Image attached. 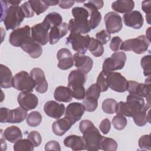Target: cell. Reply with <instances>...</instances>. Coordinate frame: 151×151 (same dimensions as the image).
<instances>
[{"mask_svg": "<svg viewBox=\"0 0 151 151\" xmlns=\"http://www.w3.org/2000/svg\"><path fill=\"white\" fill-rule=\"evenodd\" d=\"M79 129L83 134L87 150L96 151L100 149V144L104 138L93 122L83 120L79 124Z\"/></svg>", "mask_w": 151, "mask_h": 151, "instance_id": "obj_1", "label": "cell"}, {"mask_svg": "<svg viewBox=\"0 0 151 151\" xmlns=\"http://www.w3.org/2000/svg\"><path fill=\"white\" fill-rule=\"evenodd\" d=\"M86 74L79 70H72L68 77V87L71 90L73 97L77 100H83L86 97L84 84L86 82Z\"/></svg>", "mask_w": 151, "mask_h": 151, "instance_id": "obj_2", "label": "cell"}, {"mask_svg": "<svg viewBox=\"0 0 151 151\" xmlns=\"http://www.w3.org/2000/svg\"><path fill=\"white\" fill-rule=\"evenodd\" d=\"M150 41L144 35L125 40L120 46V50L126 51H132L136 54H143L147 50Z\"/></svg>", "mask_w": 151, "mask_h": 151, "instance_id": "obj_3", "label": "cell"}, {"mask_svg": "<svg viewBox=\"0 0 151 151\" xmlns=\"http://www.w3.org/2000/svg\"><path fill=\"white\" fill-rule=\"evenodd\" d=\"M24 15L18 5H10L4 19L6 30L15 29L24 19Z\"/></svg>", "mask_w": 151, "mask_h": 151, "instance_id": "obj_4", "label": "cell"}, {"mask_svg": "<svg viewBox=\"0 0 151 151\" xmlns=\"http://www.w3.org/2000/svg\"><path fill=\"white\" fill-rule=\"evenodd\" d=\"M90 40L91 37L88 35H82L78 32H70L65 44H71L73 50L77 52L84 54L87 52Z\"/></svg>", "mask_w": 151, "mask_h": 151, "instance_id": "obj_5", "label": "cell"}, {"mask_svg": "<svg viewBox=\"0 0 151 151\" xmlns=\"http://www.w3.org/2000/svg\"><path fill=\"white\" fill-rule=\"evenodd\" d=\"M126 58V54L124 52H114L110 57L106 58L104 61L102 71L106 74L116 70H122L125 65Z\"/></svg>", "mask_w": 151, "mask_h": 151, "instance_id": "obj_6", "label": "cell"}, {"mask_svg": "<svg viewBox=\"0 0 151 151\" xmlns=\"http://www.w3.org/2000/svg\"><path fill=\"white\" fill-rule=\"evenodd\" d=\"M35 86V81L25 71L17 73L13 77L12 87L18 91L32 92Z\"/></svg>", "mask_w": 151, "mask_h": 151, "instance_id": "obj_7", "label": "cell"}, {"mask_svg": "<svg viewBox=\"0 0 151 151\" xmlns=\"http://www.w3.org/2000/svg\"><path fill=\"white\" fill-rule=\"evenodd\" d=\"M127 91L131 94H137L142 97H145L147 103L150 104V77H149L145 80V83H139L134 81H127Z\"/></svg>", "mask_w": 151, "mask_h": 151, "instance_id": "obj_8", "label": "cell"}, {"mask_svg": "<svg viewBox=\"0 0 151 151\" xmlns=\"http://www.w3.org/2000/svg\"><path fill=\"white\" fill-rule=\"evenodd\" d=\"M105 75L107 84L111 90L119 93L127 91L128 81L121 73L113 71Z\"/></svg>", "mask_w": 151, "mask_h": 151, "instance_id": "obj_9", "label": "cell"}, {"mask_svg": "<svg viewBox=\"0 0 151 151\" xmlns=\"http://www.w3.org/2000/svg\"><path fill=\"white\" fill-rule=\"evenodd\" d=\"M31 28L28 25L13 30L9 38V43L16 47H21L31 38Z\"/></svg>", "mask_w": 151, "mask_h": 151, "instance_id": "obj_10", "label": "cell"}, {"mask_svg": "<svg viewBox=\"0 0 151 151\" xmlns=\"http://www.w3.org/2000/svg\"><path fill=\"white\" fill-rule=\"evenodd\" d=\"M51 27L42 21L31 27V37L32 39L41 45H44L49 41V29Z\"/></svg>", "mask_w": 151, "mask_h": 151, "instance_id": "obj_11", "label": "cell"}, {"mask_svg": "<svg viewBox=\"0 0 151 151\" xmlns=\"http://www.w3.org/2000/svg\"><path fill=\"white\" fill-rule=\"evenodd\" d=\"M106 31L110 34H114L119 32L123 28L122 17L115 12L107 13L104 18Z\"/></svg>", "mask_w": 151, "mask_h": 151, "instance_id": "obj_12", "label": "cell"}, {"mask_svg": "<svg viewBox=\"0 0 151 151\" xmlns=\"http://www.w3.org/2000/svg\"><path fill=\"white\" fill-rule=\"evenodd\" d=\"M68 25L70 32H78L86 34L91 29L89 19L86 17H76L71 19Z\"/></svg>", "mask_w": 151, "mask_h": 151, "instance_id": "obj_13", "label": "cell"}, {"mask_svg": "<svg viewBox=\"0 0 151 151\" xmlns=\"http://www.w3.org/2000/svg\"><path fill=\"white\" fill-rule=\"evenodd\" d=\"M17 101L20 107L27 111L35 109L38 104V97L28 91L21 92L18 96Z\"/></svg>", "mask_w": 151, "mask_h": 151, "instance_id": "obj_14", "label": "cell"}, {"mask_svg": "<svg viewBox=\"0 0 151 151\" xmlns=\"http://www.w3.org/2000/svg\"><path fill=\"white\" fill-rule=\"evenodd\" d=\"M86 110L84 106L78 102L69 104L65 110V116L68 118L73 124L79 121Z\"/></svg>", "mask_w": 151, "mask_h": 151, "instance_id": "obj_15", "label": "cell"}, {"mask_svg": "<svg viewBox=\"0 0 151 151\" xmlns=\"http://www.w3.org/2000/svg\"><path fill=\"white\" fill-rule=\"evenodd\" d=\"M124 24L134 29H140L143 25V17L139 11H132L123 16Z\"/></svg>", "mask_w": 151, "mask_h": 151, "instance_id": "obj_16", "label": "cell"}, {"mask_svg": "<svg viewBox=\"0 0 151 151\" xmlns=\"http://www.w3.org/2000/svg\"><path fill=\"white\" fill-rule=\"evenodd\" d=\"M30 75L36 83V91L40 93L47 92L48 90V83L43 70L40 68H34L30 71Z\"/></svg>", "mask_w": 151, "mask_h": 151, "instance_id": "obj_17", "label": "cell"}, {"mask_svg": "<svg viewBox=\"0 0 151 151\" xmlns=\"http://www.w3.org/2000/svg\"><path fill=\"white\" fill-rule=\"evenodd\" d=\"M65 110L64 104L53 100L47 101L44 106V111L45 114L55 119H60L64 114Z\"/></svg>", "mask_w": 151, "mask_h": 151, "instance_id": "obj_18", "label": "cell"}, {"mask_svg": "<svg viewBox=\"0 0 151 151\" xmlns=\"http://www.w3.org/2000/svg\"><path fill=\"white\" fill-rule=\"evenodd\" d=\"M58 60V67L63 70H68L74 65V59L70 51L65 48L60 49L57 54Z\"/></svg>", "mask_w": 151, "mask_h": 151, "instance_id": "obj_19", "label": "cell"}, {"mask_svg": "<svg viewBox=\"0 0 151 151\" xmlns=\"http://www.w3.org/2000/svg\"><path fill=\"white\" fill-rule=\"evenodd\" d=\"M73 59L75 61V66L78 70L86 74L91 71L93 65V61L90 57L76 52L73 55Z\"/></svg>", "mask_w": 151, "mask_h": 151, "instance_id": "obj_20", "label": "cell"}, {"mask_svg": "<svg viewBox=\"0 0 151 151\" xmlns=\"http://www.w3.org/2000/svg\"><path fill=\"white\" fill-rule=\"evenodd\" d=\"M68 31V25L63 22L58 25L52 27L49 32V41L50 44L57 43L60 39L64 37Z\"/></svg>", "mask_w": 151, "mask_h": 151, "instance_id": "obj_21", "label": "cell"}, {"mask_svg": "<svg viewBox=\"0 0 151 151\" xmlns=\"http://www.w3.org/2000/svg\"><path fill=\"white\" fill-rule=\"evenodd\" d=\"M21 48L33 58H39L42 52V48L41 45L35 42L32 39V37L25 43H24Z\"/></svg>", "mask_w": 151, "mask_h": 151, "instance_id": "obj_22", "label": "cell"}, {"mask_svg": "<svg viewBox=\"0 0 151 151\" xmlns=\"http://www.w3.org/2000/svg\"><path fill=\"white\" fill-rule=\"evenodd\" d=\"M73 124L71 121L65 116L62 119H58L53 123L52 125V132L55 135L61 136L71 127Z\"/></svg>", "mask_w": 151, "mask_h": 151, "instance_id": "obj_23", "label": "cell"}, {"mask_svg": "<svg viewBox=\"0 0 151 151\" xmlns=\"http://www.w3.org/2000/svg\"><path fill=\"white\" fill-rule=\"evenodd\" d=\"M84 7L88 11L90 16L89 22L91 29H95L101 21L102 17L101 13L90 1L84 4Z\"/></svg>", "mask_w": 151, "mask_h": 151, "instance_id": "obj_24", "label": "cell"}, {"mask_svg": "<svg viewBox=\"0 0 151 151\" xmlns=\"http://www.w3.org/2000/svg\"><path fill=\"white\" fill-rule=\"evenodd\" d=\"M64 145L73 150H86L85 142L83 137L77 135H70L64 140Z\"/></svg>", "mask_w": 151, "mask_h": 151, "instance_id": "obj_25", "label": "cell"}, {"mask_svg": "<svg viewBox=\"0 0 151 151\" xmlns=\"http://www.w3.org/2000/svg\"><path fill=\"white\" fill-rule=\"evenodd\" d=\"M12 74L11 70L6 65H0V85L2 88H8L12 87Z\"/></svg>", "mask_w": 151, "mask_h": 151, "instance_id": "obj_26", "label": "cell"}, {"mask_svg": "<svg viewBox=\"0 0 151 151\" xmlns=\"http://www.w3.org/2000/svg\"><path fill=\"white\" fill-rule=\"evenodd\" d=\"M54 97L59 102L69 103L72 100L73 97L71 90L68 87L61 86L55 89Z\"/></svg>", "mask_w": 151, "mask_h": 151, "instance_id": "obj_27", "label": "cell"}, {"mask_svg": "<svg viewBox=\"0 0 151 151\" xmlns=\"http://www.w3.org/2000/svg\"><path fill=\"white\" fill-rule=\"evenodd\" d=\"M134 7L133 1L118 0L111 4V8L119 13H127L132 11Z\"/></svg>", "mask_w": 151, "mask_h": 151, "instance_id": "obj_28", "label": "cell"}, {"mask_svg": "<svg viewBox=\"0 0 151 151\" xmlns=\"http://www.w3.org/2000/svg\"><path fill=\"white\" fill-rule=\"evenodd\" d=\"M27 116V110L21 107L9 110V123H20L23 122Z\"/></svg>", "mask_w": 151, "mask_h": 151, "instance_id": "obj_29", "label": "cell"}, {"mask_svg": "<svg viewBox=\"0 0 151 151\" xmlns=\"http://www.w3.org/2000/svg\"><path fill=\"white\" fill-rule=\"evenodd\" d=\"M4 137L11 143H15L22 137V133L21 129L15 126H11L7 127L4 132Z\"/></svg>", "mask_w": 151, "mask_h": 151, "instance_id": "obj_30", "label": "cell"}, {"mask_svg": "<svg viewBox=\"0 0 151 151\" xmlns=\"http://www.w3.org/2000/svg\"><path fill=\"white\" fill-rule=\"evenodd\" d=\"M88 49L96 57L101 56L104 52V47L103 44L99 40L93 37H91V40Z\"/></svg>", "mask_w": 151, "mask_h": 151, "instance_id": "obj_31", "label": "cell"}, {"mask_svg": "<svg viewBox=\"0 0 151 151\" xmlns=\"http://www.w3.org/2000/svg\"><path fill=\"white\" fill-rule=\"evenodd\" d=\"M13 149L15 151H32L34 146L28 139H21L14 143Z\"/></svg>", "mask_w": 151, "mask_h": 151, "instance_id": "obj_32", "label": "cell"}, {"mask_svg": "<svg viewBox=\"0 0 151 151\" xmlns=\"http://www.w3.org/2000/svg\"><path fill=\"white\" fill-rule=\"evenodd\" d=\"M43 21L48 24L51 28L52 27L58 25L63 23V18L60 14L53 12L47 14Z\"/></svg>", "mask_w": 151, "mask_h": 151, "instance_id": "obj_33", "label": "cell"}, {"mask_svg": "<svg viewBox=\"0 0 151 151\" xmlns=\"http://www.w3.org/2000/svg\"><path fill=\"white\" fill-rule=\"evenodd\" d=\"M26 122L27 124L31 127L38 126L42 122V116L39 111H33L28 114Z\"/></svg>", "mask_w": 151, "mask_h": 151, "instance_id": "obj_34", "label": "cell"}, {"mask_svg": "<svg viewBox=\"0 0 151 151\" xmlns=\"http://www.w3.org/2000/svg\"><path fill=\"white\" fill-rule=\"evenodd\" d=\"M117 146V143L114 139L104 137L100 144V149L104 151H116Z\"/></svg>", "mask_w": 151, "mask_h": 151, "instance_id": "obj_35", "label": "cell"}, {"mask_svg": "<svg viewBox=\"0 0 151 151\" xmlns=\"http://www.w3.org/2000/svg\"><path fill=\"white\" fill-rule=\"evenodd\" d=\"M31 6L37 15L44 12L48 8V5L47 4L45 0L43 1H28Z\"/></svg>", "mask_w": 151, "mask_h": 151, "instance_id": "obj_36", "label": "cell"}, {"mask_svg": "<svg viewBox=\"0 0 151 151\" xmlns=\"http://www.w3.org/2000/svg\"><path fill=\"white\" fill-rule=\"evenodd\" d=\"M117 103L113 99H105L101 105L103 111L107 114H114L116 113V107Z\"/></svg>", "mask_w": 151, "mask_h": 151, "instance_id": "obj_37", "label": "cell"}, {"mask_svg": "<svg viewBox=\"0 0 151 151\" xmlns=\"http://www.w3.org/2000/svg\"><path fill=\"white\" fill-rule=\"evenodd\" d=\"M127 119L126 118L120 114H117L112 119V124L113 127L118 130H122L125 128L127 125Z\"/></svg>", "mask_w": 151, "mask_h": 151, "instance_id": "obj_38", "label": "cell"}, {"mask_svg": "<svg viewBox=\"0 0 151 151\" xmlns=\"http://www.w3.org/2000/svg\"><path fill=\"white\" fill-rule=\"evenodd\" d=\"M100 90L98 86L95 83L91 84L86 91V97H90L98 100L100 95Z\"/></svg>", "mask_w": 151, "mask_h": 151, "instance_id": "obj_39", "label": "cell"}, {"mask_svg": "<svg viewBox=\"0 0 151 151\" xmlns=\"http://www.w3.org/2000/svg\"><path fill=\"white\" fill-rule=\"evenodd\" d=\"M98 100L86 97L83 101V104L86 110L88 112H93L96 110L98 106Z\"/></svg>", "mask_w": 151, "mask_h": 151, "instance_id": "obj_40", "label": "cell"}, {"mask_svg": "<svg viewBox=\"0 0 151 151\" xmlns=\"http://www.w3.org/2000/svg\"><path fill=\"white\" fill-rule=\"evenodd\" d=\"M140 64L143 69V74L146 77L150 76V55H147L143 57L140 60Z\"/></svg>", "mask_w": 151, "mask_h": 151, "instance_id": "obj_41", "label": "cell"}, {"mask_svg": "<svg viewBox=\"0 0 151 151\" xmlns=\"http://www.w3.org/2000/svg\"><path fill=\"white\" fill-rule=\"evenodd\" d=\"M27 139H28L32 142L34 147L39 146L42 142V137L41 134L39 132L35 130L30 132L27 136Z\"/></svg>", "mask_w": 151, "mask_h": 151, "instance_id": "obj_42", "label": "cell"}, {"mask_svg": "<svg viewBox=\"0 0 151 151\" xmlns=\"http://www.w3.org/2000/svg\"><path fill=\"white\" fill-rule=\"evenodd\" d=\"M139 146L142 150H150V134L142 136L138 142Z\"/></svg>", "mask_w": 151, "mask_h": 151, "instance_id": "obj_43", "label": "cell"}, {"mask_svg": "<svg viewBox=\"0 0 151 151\" xmlns=\"http://www.w3.org/2000/svg\"><path fill=\"white\" fill-rule=\"evenodd\" d=\"M96 84L99 87L101 92H104L107 90L109 87L107 84V82L106 80V75L103 71H101L99 74Z\"/></svg>", "mask_w": 151, "mask_h": 151, "instance_id": "obj_44", "label": "cell"}, {"mask_svg": "<svg viewBox=\"0 0 151 151\" xmlns=\"http://www.w3.org/2000/svg\"><path fill=\"white\" fill-rule=\"evenodd\" d=\"M20 7L25 18H31L34 17L35 12L28 1L25 2L20 6Z\"/></svg>", "mask_w": 151, "mask_h": 151, "instance_id": "obj_45", "label": "cell"}, {"mask_svg": "<svg viewBox=\"0 0 151 151\" xmlns=\"http://www.w3.org/2000/svg\"><path fill=\"white\" fill-rule=\"evenodd\" d=\"M96 39L103 45L107 44V42L110 40L111 35L106 29H102L96 34Z\"/></svg>", "mask_w": 151, "mask_h": 151, "instance_id": "obj_46", "label": "cell"}, {"mask_svg": "<svg viewBox=\"0 0 151 151\" xmlns=\"http://www.w3.org/2000/svg\"><path fill=\"white\" fill-rule=\"evenodd\" d=\"M72 15L74 18L76 17H89L88 11L83 7H74L72 9Z\"/></svg>", "mask_w": 151, "mask_h": 151, "instance_id": "obj_47", "label": "cell"}, {"mask_svg": "<svg viewBox=\"0 0 151 151\" xmlns=\"http://www.w3.org/2000/svg\"><path fill=\"white\" fill-rule=\"evenodd\" d=\"M142 9L145 12L146 15V21L149 24H150V14H151V2L150 1H143L142 2Z\"/></svg>", "mask_w": 151, "mask_h": 151, "instance_id": "obj_48", "label": "cell"}, {"mask_svg": "<svg viewBox=\"0 0 151 151\" xmlns=\"http://www.w3.org/2000/svg\"><path fill=\"white\" fill-rule=\"evenodd\" d=\"M122 42L123 41L119 37H114L112 38L110 41V48L113 51H117L119 50H120Z\"/></svg>", "mask_w": 151, "mask_h": 151, "instance_id": "obj_49", "label": "cell"}, {"mask_svg": "<svg viewBox=\"0 0 151 151\" xmlns=\"http://www.w3.org/2000/svg\"><path fill=\"white\" fill-rule=\"evenodd\" d=\"M110 127L111 123L108 119H103L99 125V129L101 132H102L104 134H107L110 132Z\"/></svg>", "mask_w": 151, "mask_h": 151, "instance_id": "obj_50", "label": "cell"}, {"mask_svg": "<svg viewBox=\"0 0 151 151\" xmlns=\"http://www.w3.org/2000/svg\"><path fill=\"white\" fill-rule=\"evenodd\" d=\"M45 150H61V147L59 143L55 140H50L48 142L45 146Z\"/></svg>", "mask_w": 151, "mask_h": 151, "instance_id": "obj_51", "label": "cell"}, {"mask_svg": "<svg viewBox=\"0 0 151 151\" xmlns=\"http://www.w3.org/2000/svg\"><path fill=\"white\" fill-rule=\"evenodd\" d=\"M9 110L6 107H1L0 109V122L1 123H8Z\"/></svg>", "mask_w": 151, "mask_h": 151, "instance_id": "obj_52", "label": "cell"}, {"mask_svg": "<svg viewBox=\"0 0 151 151\" xmlns=\"http://www.w3.org/2000/svg\"><path fill=\"white\" fill-rule=\"evenodd\" d=\"M1 21H4V19L6 15V13L8 9L9 6V4L7 2V1H1Z\"/></svg>", "mask_w": 151, "mask_h": 151, "instance_id": "obj_53", "label": "cell"}, {"mask_svg": "<svg viewBox=\"0 0 151 151\" xmlns=\"http://www.w3.org/2000/svg\"><path fill=\"white\" fill-rule=\"evenodd\" d=\"M74 2L73 1H59L58 5L63 9H68L73 6Z\"/></svg>", "mask_w": 151, "mask_h": 151, "instance_id": "obj_54", "label": "cell"}, {"mask_svg": "<svg viewBox=\"0 0 151 151\" xmlns=\"http://www.w3.org/2000/svg\"><path fill=\"white\" fill-rule=\"evenodd\" d=\"M98 9L102 8L104 5V2L101 0L100 1H90Z\"/></svg>", "mask_w": 151, "mask_h": 151, "instance_id": "obj_55", "label": "cell"}, {"mask_svg": "<svg viewBox=\"0 0 151 151\" xmlns=\"http://www.w3.org/2000/svg\"><path fill=\"white\" fill-rule=\"evenodd\" d=\"M47 4L48 5V6H54L57 4H58L59 1H49V0H45Z\"/></svg>", "mask_w": 151, "mask_h": 151, "instance_id": "obj_56", "label": "cell"}, {"mask_svg": "<svg viewBox=\"0 0 151 151\" xmlns=\"http://www.w3.org/2000/svg\"><path fill=\"white\" fill-rule=\"evenodd\" d=\"M7 2L11 4V5H19L21 2V1H16V0H9L7 1Z\"/></svg>", "mask_w": 151, "mask_h": 151, "instance_id": "obj_57", "label": "cell"}]
</instances>
